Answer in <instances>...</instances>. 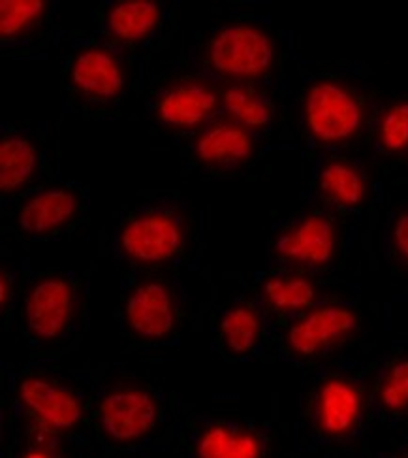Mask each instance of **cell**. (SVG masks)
I'll use <instances>...</instances> for the list:
<instances>
[{"mask_svg":"<svg viewBox=\"0 0 408 458\" xmlns=\"http://www.w3.org/2000/svg\"><path fill=\"white\" fill-rule=\"evenodd\" d=\"M369 413L371 386L362 364L345 360L321 368L305 398L307 447H343L358 442Z\"/></svg>","mask_w":408,"mask_h":458,"instance_id":"obj_1","label":"cell"},{"mask_svg":"<svg viewBox=\"0 0 408 458\" xmlns=\"http://www.w3.org/2000/svg\"><path fill=\"white\" fill-rule=\"evenodd\" d=\"M188 236V202L181 195H158L122 214L110 253L130 272H149L179 259Z\"/></svg>","mask_w":408,"mask_h":458,"instance_id":"obj_2","label":"cell"},{"mask_svg":"<svg viewBox=\"0 0 408 458\" xmlns=\"http://www.w3.org/2000/svg\"><path fill=\"white\" fill-rule=\"evenodd\" d=\"M12 411L20 425L70 437L83 425L87 391L55 368H25L10 379Z\"/></svg>","mask_w":408,"mask_h":458,"instance_id":"obj_3","label":"cell"},{"mask_svg":"<svg viewBox=\"0 0 408 458\" xmlns=\"http://www.w3.org/2000/svg\"><path fill=\"white\" fill-rule=\"evenodd\" d=\"M277 63L271 30L256 21H232L212 29L196 53V74L211 81L262 83Z\"/></svg>","mask_w":408,"mask_h":458,"instance_id":"obj_4","label":"cell"},{"mask_svg":"<svg viewBox=\"0 0 408 458\" xmlns=\"http://www.w3.org/2000/svg\"><path fill=\"white\" fill-rule=\"evenodd\" d=\"M83 291L74 274H30L21 285L23 334L32 345L68 340L81 327Z\"/></svg>","mask_w":408,"mask_h":458,"instance_id":"obj_5","label":"cell"},{"mask_svg":"<svg viewBox=\"0 0 408 458\" xmlns=\"http://www.w3.org/2000/svg\"><path fill=\"white\" fill-rule=\"evenodd\" d=\"M166 417L164 398L144 381L121 379L96 396L95 419L105 442L115 447H139L151 442Z\"/></svg>","mask_w":408,"mask_h":458,"instance_id":"obj_6","label":"cell"},{"mask_svg":"<svg viewBox=\"0 0 408 458\" xmlns=\"http://www.w3.org/2000/svg\"><path fill=\"white\" fill-rule=\"evenodd\" d=\"M127 53L98 37L78 38L64 63V100L87 110L113 108L127 91Z\"/></svg>","mask_w":408,"mask_h":458,"instance_id":"obj_7","label":"cell"},{"mask_svg":"<svg viewBox=\"0 0 408 458\" xmlns=\"http://www.w3.org/2000/svg\"><path fill=\"white\" fill-rule=\"evenodd\" d=\"M356 304L322 302L288 321L277 336V353L292 364H309L345 349L360 332Z\"/></svg>","mask_w":408,"mask_h":458,"instance_id":"obj_8","label":"cell"},{"mask_svg":"<svg viewBox=\"0 0 408 458\" xmlns=\"http://www.w3.org/2000/svg\"><path fill=\"white\" fill-rule=\"evenodd\" d=\"M343 233L329 209H307L273 226L270 259L273 267L324 274L339 260Z\"/></svg>","mask_w":408,"mask_h":458,"instance_id":"obj_9","label":"cell"},{"mask_svg":"<svg viewBox=\"0 0 408 458\" xmlns=\"http://www.w3.org/2000/svg\"><path fill=\"white\" fill-rule=\"evenodd\" d=\"M122 287L121 325L144 344H164L179 328L185 291L175 279L151 272H130Z\"/></svg>","mask_w":408,"mask_h":458,"instance_id":"obj_10","label":"cell"},{"mask_svg":"<svg viewBox=\"0 0 408 458\" xmlns=\"http://www.w3.org/2000/svg\"><path fill=\"white\" fill-rule=\"evenodd\" d=\"M365 119L363 98L343 80H316L301 100V127L318 148L337 149L354 142L362 134Z\"/></svg>","mask_w":408,"mask_h":458,"instance_id":"obj_11","label":"cell"},{"mask_svg":"<svg viewBox=\"0 0 408 458\" xmlns=\"http://www.w3.org/2000/svg\"><path fill=\"white\" fill-rule=\"evenodd\" d=\"M222 89L204 76L168 81L147 97L146 110L156 127L173 132H200L221 114Z\"/></svg>","mask_w":408,"mask_h":458,"instance_id":"obj_12","label":"cell"},{"mask_svg":"<svg viewBox=\"0 0 408 458\" xmlns=\"http://www.w3.org/2000/svg\"><path fill=\"white\" fill-rule=\"evenodd\" d=\"M275 323L254 291L241 293L215 313L212 351L229 362L254 360L273 340Z\"/></svg>","mask_w":408,"mask_h":458,"instance_id":"obj_13","label":"cell"},{"mask_svg":"<svg viewBox=\"0 0 408 458\" xmlns=\"http://www.w3.org/2000/svg\"><path fill=\"white\" fill-rule=\"evenodd\" d=\"M87 211V189L76 182H57L27 192L17 209V228L25 238L47 240L76 226Z\"/></svg>","mask_w":408,"mask_h":458,"instance_id":"obj_14","label":"cell"},{"mask_svg":"<svg viewBox=\"0 0 408 458\" xmlns=\"http://www.w3.org/2000/svg\"><path fill=\"white\" fill-rule=\"evenodd\" d=\"M188 442L190 458H268L270 454L265 432L234 417H196Z\"/></svg>","mask_w":408,"mask_h":458,"instance_id":"obj_15","label":"cell"},{"mask_svg":"<svg viewBox=\"0 0 408 458\" xmlns=\"http://www.w3.org/2000/svg\"><path fill=\"white\" fill-rule=\"evenodd\" d=\"M168 20V6L154 0L105 3L98 8V38L122 51L147 47L161 38Z\"/></svg>","mask_w":408,"mask_h":458,"instance_id":"obj_16","label":"cell"},{"mask_svg":"<svg viewBox=\"0 0 408 458\" xmlns=\"http://www.w3.org/2000/svg\"><path fill=\"white\" fill-rule=\"evenodd\" d=\"M262 140L258 134L219 114L194 134L188 153L198 168L229 174L253 161Z\"/></svg>","mask_w":408,"mask_h":458,"instance_id":"obj_17","label":"cell"},{"mask_svg":"<svg viewBox=\"0 0 408 458\" xmlns=\"http://www.w3.org/2000/svg\"><path fill=\"white\" fill-rule=\"evenodd\" d=\"M254 293L273 319L285 323L324 302L314 274L285 267L254 274Z\"/></svg>","mask_w":408,"mask_h":458,"instance_id":"obj_18","label":"cell"},{"mask_svg":"<svg viewBox=\"0 0 408 458\" xmlns=\"http://www.w3.org/2000/svg\"><path fill=\"white\" fill-rule=\"evenodd\" d=\"M369 187L367 170L360 161L328 155L314 168L311 197L329 211H358L367 204Z\"/></svg>","mask_w":408,"mask_h":458,"instance_id":"obj_19","label":"cell"},{"mask_svg":"<svg viewBox=\"0 0 408 458\" xmlns=\"http://www.w3.org/2000/svg\"><path fill=\"white\" fill-rule=\"evenodd\" d=\"M44 168V142L30 127L0 131V195L13 199L38 182ZM32 191V189H30Z\"/></svg>","mask_w":408,"mask_h":458,"instance_id":"obj_20","label":"cell"},{"mask_svg":"<svg viewBox=\"0 0 408 458\" xmlns=\"http://www.w3.org/2000/svg\"><path fill=\"white\" fill-rule=\"evenodd\" d=\"M371 413L389 427L408 420V351H394L380 362L371 385Z\"/></svg>","mask_w":408,"mask_h":458,"instance_id":"obj_21","label":"cell"},{"mask_svg":"<svg viewBox=\"0 0 408 458\" xmlns=\"http://www.w3.org/2000/svg\"><path fill=\"white\" fill-rule=\"evenodd\" d=\"M277 102L260 83H232L222 87L221 115L263 138L277 121Z\"/></svg>","mask_w":408,"mask_h":458,"instance_id":"obj_22","label":"cell"},{"mask_svg":"<svg viewBox=\"0 0 408 458\" xmlns=\"http://www.w3.org/2000/svg\"><path fill=\"white\" fill-rule=\"evenodd\" d=\"M55 10V4L47 0H4L0 4V46H21L32 38L47 21Z\"/></svg>","mask_w":408,"mask_h":458,"instance_id":"obj_23","label":"cell"},{"mask_svg":"<svg viewBox=\"0 0 408 458\" xmlns=\"http://www.w3.org/2000/svg\"><path fill=\"white\" fill-rule=\"evenodd\" d=\"M375 149L384 157L408 153V97L386 104L377 115Z\"/></svg>","mask_w":408,"mask_h":458,"instance_id":"obj_24","label":"cell"},{"mask_svg":"<svg viewBox=\"0 0 408 458\" xmlns=\"http://www.w3.org/2000/svg\"><path fill=\"white\" fill-rule=\"evenodd\" d=\"M21 427L25 428V436L17 444L12 458H66L64 444L68 442V437L25 425Z\"/></svg>","mask_w":408,"mask_h":458,"instance_id":"obj_25","label":"cell"},{"mask_svg":"<svg viewBox=\"0 0 408 458\" xmlns=\"http://www.w3.org/2000/svg\"><path fill=\"white\" fill-rule=\"evenodd\" d=\"M387 253L396 267L408 274V208L397 209L389 219Z\"/></svg>","mask_w":408,"mask_h":458,"instance_id":"obj_26","label":"cell"},{"mask_svg":"<svg viewBox=\"0 0 408 458\" xmlns=\"http://www.w3.org/2000/svg\"><path fill=\"white\" fill-rule=\"evenodd\" d=\"M20 277L21 274L13 270V268H3V274H0V306H3V313L6 317V321L10 319L8 311L12 313L17 296L21 293L20 287Z\"/></svg>","mask_w":408,"mask_h":458,"instance_id":"obj_27","label":"cell"},{"mask_svg":"<svg viewBox=\"0 0 408 458\" xmlns=\"http://www.w3.org/2000/svg\"><path fill=\"white\" fill-rule=\"evenodd\" d=\"M403 458H408V436L403 439V445H401V453H399Z\"/></svg>","mask_w":408,"mask_h":458,"instance_id":"obj_28","label":"cell"},{"mask_svg":"<svg viewBox=\"0 0 408 458\" xmlns=\"http://www.w3.org/2000/svg\"><path fill=\"white\" fill-rule=\"evenodd\" d=\"M377 458H403V456L401 454H380Z\"/></svg>","mask_w":408,"mask_h":458,"instance_id":"obj_29","label":"cell"}]
</instances>
